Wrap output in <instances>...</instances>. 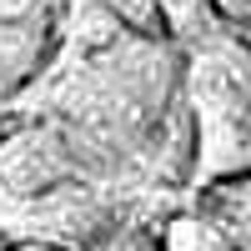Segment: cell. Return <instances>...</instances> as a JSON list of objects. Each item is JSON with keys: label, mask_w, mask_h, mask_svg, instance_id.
<instances>
[{"label": "cell", "mask_w": 251, "mask_h": 251, "mask_svg": "<svg viewBox=\"0 0 251 251\" xmlns=\"http://www.w3.org/2000/svg\"><path fill=\"white\" fill-rule=\"evenodd\" d=\"M71 171L66 151L50 141V136H15L0 146V186L10 196H35V191H55V181Z\"/></svg>", "instance_id": "6da1fadb"}, {"label": "cell", "mask_w": 251, "mask_h": 251, "mask_svg": "<svg viewBox=\"0 0 251 251\" xmlns=\"http://www.w3.org/2000/svg\"><path fill=\"white\" fill-rule=\"evenodd\" d=\"M46 40H50L46 15L0 20V96H15L40 71V60H46Z\"/></svg>", "instance_id": "7a4b0ae2"}, {"label": "cell", "mask_w": 251, "mask_h": 251, "mask_svg": "<svg viewBox=\"0 0 251 251\" xmlns=\"http://www.w3.org/2000/svg\"><path fill=\"white\" fill-rule=\"evenodd\" d=\"M161 251H236V241L221 231V221H211L206 211H186L161 226Z\"/></svg>", "instance_id": "3957f363"}, {"label": "cell", "mask_w": 251, "mask_h": 251, "mask_svg": "<svg viewBox=\"0 0 251 251\" xmlns=\"http://www.w3.org/2000/svg\"><path fill=\"white\" fill-rule=\"evenodd\" d=\"M206 216H211V221H221V231L231 236V241H241V231L251 236V176H241V171L221 176V181L211 186Z\"/></svg>", "instance_id": "277c9868"}, {"label": "cell", "mask_w": 251, "mask_h": 251, "mask_svg": "<svg viewBox=\"0 0 251 251\" xmlns=\"http://www.w3.org/2000/svg\"><path fill=\"white\" fill-rule=\"evenodd\" d=\"M156 10H161L166 25L181 30V35L206 30V25H201V20H206V0H156Z\"/></svg>", "instance_id": "5b68a950"}, {"label": "cell", "mask_w": 251, "mask_h": 251, "mask_svg": "<svg viewBox=\"0 0 251 251\" xmlns=\"http://www.w3.org/2000/svg\"><path fill=\"white\" fill-rule=\"evenodd\" d=\"M100 5H111L126 25H136V30H156V20H161L156 0H100Z\"/></svg>", "instance_id": "8992f818"}, {"label": "cell", "mask_w": 251, "mask_h": 251, "mask_svg": "<svg viewBox=\"0 0 251 251\" xmlns=\"http://www.w3.org/2000/svg\"><path fill=\"white\" fill-rule=\"evenodd\" d=\"M46 10V0H0V20H30Z\"/></svg>", "instance_id": "52a82bcc"}, {"label": "cell", "mask_w": 251, "mask_h": 251, "mask_svg": "<svg viewBox=\"0 0 251 251\" xmlns=\"http://www.w3.org/2000/svg\"><path fill=\"white\" fill-rule=\"evenodd\" d=\"M5 251H71L66 241H50V236H25V241H10Z\"/></svg>", "instance_id": "ba28073f"}, {"label": "cell", "mask_w": 251, "mask_h": 251, "mask_svg": "<svg viewBox=\"0 0 251 251\" xmlns=\"http://www.w3.org/2000/svg\"><path fill=\"white\" fill-rule=\"evenodd\" d=\"M111 251H161V241H151V236H121Z\"/></svg>", "instance_id": "9c48e42d"}, {"label": "cell", "mask_w": 251, "mask_h": 251, "mask_svg": "<svg viewBox=\"0 0 251 251\" xmlns=\"http://www.w3.org/2000/svg\"><path fill=\"white\" fill-rule=\"evenodd\" d=\"M0 251H5V246H0Z\"/></svg>", "instance_id": "30bf717a"}]
</instances>
